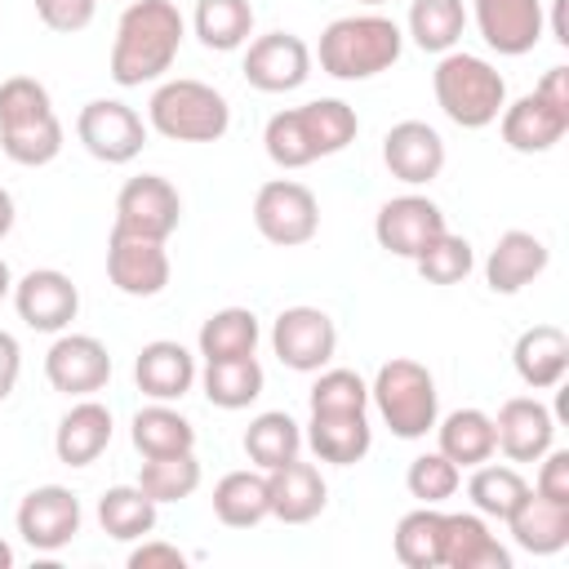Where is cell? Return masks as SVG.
I'll return each mask as SVG.
<instances>
[{
    "mask_svg": "<svg viewBox=\"0 0 569 569\" xmlns=\"http://www.w3.org/2000/svg\"><path fill=\"white\" fill-rule=\"evenodd\" d=\"M182 36H187V22H182L173 0H133L116 22L111 80L120 89H138V84L160 80L178 58Z\"/></svg>",
    "mask_w": 569,
    "mask_h": 569,
    "instance_id": "6da1fadb",
    "label": "cell"
},
{
    "mask_svg": "<svg viewBox=\"0 0 569 569\" xmlns=\"http://www.w3.org/2000/svg\"><path fill=\"white\" fill-rule=\"evenodd\" d=\"M356 111L342 98H316L289 111H276L262 129V147L271 156V164L280 169H307L325 156H338L342 147L356 142Z\"/></svg>",
    "mask_w": 569,
    "mask_h": 569,
    "instance_id": "7a4b0ae2",
    "label": "cell"
},
{
    "mask_svg": "<svg viewBox=\"0 0 569 569\" xmlns=\"http://www.w3.org/2000/svg\"><path fill=\"white\" fill-rule=\"evenodd\" d=\"M405 53V31L387 13H347L320 31V71L333 80H373Z\"/></svg>",
    "mask_w": 569,
    "mask_h": 569,
    "instance_id": "3957f363",
    "label": "cell"
},
{
    "mask_svg": "<svg viewBox=\"0 0 569 569\" xmlns=\"http://www.w3.org/2000/svg\"><path fill=\"white\" fill-rule=\"evenodd\" d=\"M0 151L27 169H40L62 151V120L36 76L0 80Z\"/></svg>",
    "mask_w": 569,
    "mask_h": 569,
    "instance_id": "277c9868",
    "label": "cell"
},
{
    "mask_svg": "<svg viewBox=\"0 0 569 569\" xmlns=\"http://www.w3.org/2000/svg\"><path fill=\"white\" fill-rule=\"evenodd\" d=\"M431 89H436V107L458 129H485L507 107V80L498 76V67H489L476 53H458V49L440 53L431 71Z\"/></svg>",
    "mask_w": 569,
    "mask_h": 569,
    "instance_id": "5b68a950",
    "label": "cell"
},
{
    "mask_svg": "<svg viewBox=\"0 0 569 569\" xmlns=\"http://www.w3.org/2000/svg\"><path fill=\"white\" fill-rule=\"evenodd\" d=\"M369 400L378 405L382 422L391 427V436L400 440H422L436 418H440V391L427 365L409 360V356H391L373 382H369Z\"/></svg>",
    "mask_w": 569,
    "mask_h": 569,
    "instance_id": "8992f818",
    "label": "cell"
},
{
    "mask_svg": "<svg viewBox=\"0 0 569 569\" xmlns=\"http://www.w3.org/2000/svg\"><path fill=\"white\" fill-rule=\"evenodd\" d=\"M147 124L169 142H218L231 129V107L204 80H164L147 102Z\"/></svg>",
    "mask_w": 569,
    "mask_h": 569,
    "instance_id": "52a82bcc",
    "label": "cell"
},
{
    "mask_svg": "<svg viewBox=\"0 0 569 569\" xmlns=\"http://www.w3.org/2000/svg\"><path fill=\"white\" fill-rule=\"evenodd\" d=\"M502 142L520 156H542L569 133V67H551L533 93L516 98L498 116Z\"/></svg>",
    "mask_w": 569,
    "mask_h": 569,
    "instance_id": "ba28073f",
    "label": "cell"
},
{
    "mask_svg": "<svg viewBox=\"0 0 569 569\" xmlns=\"http://www.w3.org/2000/svg\"><path fill=\"white\" fill-rule=\"evenodd\" d=\"M253 227L262 240L280 249H298L320 231V204L316 191L293 178H271L253 196Z\"/></svg>",
    "mask_w": 569,
    "mask_h": 569,
    "instance_id": "9c48e42d",
    "label": "cell"
},
{
    "mask_svg": "<svg viewBox=\"0 0 569 569\" xmlns=\"http://www.w3.org/2000/svg\"><path fill=\"white\" fill-rule=\"evenodd\" d=\"M76 138H80V147L93 160H102V164H129L147 147V124H142V116L129 102H120V98H93L76 116Z\"/></svg>",
    "mask_w": 569,
    "mask_h": 569,
    "instance_id": "30bf717a",
    "label": "cell"
},
{
    "mask_svg": "<svg viewBox=\"0 0 569 569\" xmlns=\"http://www.w3.org/2000/svg\"><path fill=\"white\" fill-rule=\"evenodd\" d=\"M271 351L293 373H320L338 351V325L320 307H284L271 325Z\"/></svg>",
    "mask_w": 569,
    "mask_h": 569,
    "instance_id": "8fae6325",
    "label": "cell"
},
{
    "mask_svg": "<svg viewBox=\"0 0 569 569\" xmlns=\"http://www.w3.org/2000/svg\"><path fill=\"white\" fill-rule=\"evenodd\" d=\"M13 520H18V533H22V542L31 551L53 556V551H62L80 533L84 511H80V498L67 485H36L18 502V516Z\"/></svg>",
    "mask_w": 569,
    "mask_h": 569,
    "instance_id": "7c38bea8",
    "label": "cell"
},
{
    "mask_svg": "<svg viewBox=\"0 0 569 569\" xmlns=\"http://www.w3.org/2000/svg\"><path fill=\"white\" fill-rule=\"evenodd\" d=\"M182 222V196L169 178L160 173H138L120 187L116 196V222L120 231H138V236H151V240H169Z\"/></svg>",
    "mask_w": 569,
    "mask_h": 569,
    "instance_id": "4fadbf2b",
    "label": "cell"
},
{
    "mask_svg": "<svg viewBox=\"0 0 569 569\" xmlns=\"http://www.w3.org/2000/svg\"><path fill=\"white\" fill-rule=\"evenodd\" d=\"M107 276L129 298H156V293H164V284H169L164 240H151V236H138V231L111 227V236H107Z\"/></svg>",
    "mask_w": 569,
    "mask_h": 569,
    "instance_id": "5bb4252c",
    "label": "cell"
},
{
    "mask_svg": "<svg viewBox=\"0 0 569 569\" xmlns=\"http://www.w3.org/2000/svg\"><path fill=\"white\" fill-rule=\"evenodd\" d=\"M13 311L36 333H62L80 311V289L58 267H36L13 280Z\"/></svg>",
    "mask_w": 569,
    "mask_h": 569,
    "instance_id": "9a60e30c",
    "label": "cell"
},
{
    "mask_svg": "<svg viewBox=\"0 0 569 569\" xmlns=\"http://www.w3.org/2000/svg\"><path fill=\"white\" fill-rule=\"evenodd\" d=\"M44 378L62 396H93L111 378V351L93 333H58L53 347L44 351Z\"/></svg>",
    "mask_w": 569,
    "mask_h": 569,
    "instance_id": "2e32d148",
    "label": "cell"
},
{
    "mask_svg": "<svg viewBox=\"0 0 569 569\" xmlns=\"http://www.w3.org/2000/svg\"><path fill=\"white\" fill-rule=\"evenodd\" d=\"M311 76V49L293 31H267L249 40L244 53V80L258 93H289Z\"/></svg>",
    "mask_w": 569,
    "mask_h": 569,
    "instance_id": "e0dca14e",
    "label": "cell"
},
{
    "mask_svg": "<svg viewBox=\"0 0 569 569\" xmlns=\"http://www.w3.org/2000/svg\"><path fill=\"white\" fill-rule=\"evenodd\" d=\"M440 231H445L440 204L427 200V196H413V191L387 200V204L378 209V218H373V240H378L387 253L409 258V262H413Z\"/></svg>",
    "mask_w": 569,
    "mask_h": 569,
    "instance_id": "ac0fdd59",
    "label": "cell"
},
{
    "mask_svg": "<svg viewBox=\"0 0 569 569\" xmlns=\"http://www.w3.org/2000/svg\"><path fill=\"white\" fill-rule=\"evenodd\" d=\"M476 27L485 36L489 49H498L502 58H520L542 40V0H471Z\"/></svg>",
    "mask_w": 569,
    "mask_h": 569,
    "instance_id": "d6986e66",
    "label": "cell"
},
{
    "mask_svg": "<svg viewBox=\"0 0 569 569\" xmlns=\"http://www.w3.org/2000/svg\"><path fill=\"white\" fill-rule=\"evenodd\" d=\"M382 164L391 169V178L422 187L445 169V138L427 120H400L382 138Z\"/></svg>",
    "mask_w": 569,
    "mask_h": 569,
    "instance_id": "ffe728a7",
    "label": "cell"
},
{
    "mask_svg": "<svg viewBox=\"0 0 569 569\" xmlns=\"http://www.w3.org/2000/svg\"><path fill=\"white\" fill-rule=\"evenodd\" d=\"M440 565L445 569H511V551L489 533L480 511H445Z\"/></svg>",
    "mask_w": 569,
    "mask_h": 569,
    "instance_id": "44dd1931",
    "label": "cell"
},
{
    "mask_svg": "<svg viewBox=\"0 0 569 569\" xmlns=\"http://www.w3.org/2000/svg\"><path fill=\"white\" fill-rule=\"evenodd\" d=\"M493 436L511 462H538L556 440V418L542 400L511 396V400H502V409L493 418Z\"/></svg>",
    "mask_w": 569,
    "mask_h": 569,
    "instance_id": "7402d4cb",
    "label": "cell"
},
{
    "mask_svg": "<svg viewBox=\"0 0 569 569\" xmlns=\"http://www.w3.org/2000/svg\"><path fill=\"white\" fill-rule=\"evenodd\" d=\"M267 498H271V516L284 525H311L325 502H329V485L320 476L316 462L289 458L280 467L267 471Z\"/></svg>",
    "mask_w": 569,
    "mask_h": 569,
    "instance_id": "603a6c76",
    "label": "cell"
},
{
    "mask_svg": "<svg viewBox=\"0 0 569 569\" xmlns=\"http://www.w3.org/2000/svg\"><path fill=\"white\" fill-rule=\"evenodd\" d=\"M133 382L147 400H182L196 387V356L173 338H156L138 351Z\"/></svg>",
    "mask_w": 569,
    "mask_h": 569,
    "instance_id": "cb8c5ba5",
    "label": "cell"
},
{
    "mask_svg": "<svg viewBox=\"0 0 569 569\" xmlns=\"http://www.w3.org/2000/svg\"><path fill=\"white\" fill-rule=\"evenodd\" d=\"M511 365L520 373L525 387L533 391H551L565 382L569 373V333L560 325H533L516 338L511 347Z\"/></svg>",
    "mask_w": 569,
    "mask_h": 569,
    "instance_id": "d4e9b609",
    "label": "cell"
},
{
    "mask_svg": "<svg viewBox=\"0 0 569 569\" xmlns=\"http://www.w3.org/2000/svg\"><path fill=\"white\" fill-rule=\"evenodd\" d=\"M507 533L529 556H556L569 542V502H556V498H542L538 489H529L520 498V507L507 516Z\"/></svg>",
    "mask_w": 569,
    "mask_h": 569,
    "instance_id": "484cf974",
    "label": "cell"
},
{
    "mask_svg": "<svg viewBox=\"0 0 569 569\" xmlns=\"http://www.w3.org/2000/svg\"><path fill=\"white\" fill-rule=\"evenodd\" d=\"M547 262H551V249L533 231H502L498 244L489 249L485 280L493 293H520L547 271Z\"/></svg>",
    "mask_w": 569,
    "mask_h": 569,
    "instance_id": "4316f807",
    "label": "cell"
},
{
    "mask_svg": "<svg viewBox=\"0 0 569 569\" xmlns=\"http://www.w3.org/2000/svg\"><path fill=\"white\" fill-rule=\"evenodd\" d=\"M111 445V409L107 405H98V400H89V396H80L67 413H62V422H58V431H53V453H58V462H67V467H89V462H98V453Z\"/></svg>",
    "mask_w": 569,
    "mask_h": 569,
    "instance_id": "83f0119b",
    "label": "cell"
},
{
    "mask_svg": "<svg viewBox=\"0 0 569 569\" xmlns=\"http://www.w3.org/2000/svg\"><path fill=\"white\" fill-rule=\"evenodd\" d=\"M311 453L320 462H333V467H351L369 453L373 445V427H369V409L365 413H311L307 422V436Z\"/></svg>",
    "mask_w": 569,
    "mask_h": 569,
    "instance_id": "f1b7e54d",
    "label": "cell"
},
{
    "mask_svg": "<svg viewBox=\"0 0 569 569\" xmlns=\"http://www.w3.org/2000/svg\"><path fill=\"white\" fill-rule=\"evenodd\" d=\"M436 440L440 453L458 467H480L498 453V436H493V418L485 409H453L449 418H436Z\"/></svg>",
    "mask_w": 569,
    "mask_h": 569,
    "instance_id": "f546056e",
    "label": "cell"
},
{
    "mask_svg": "<svg viewBox=\"0 0 569 569\" xmlns=\"http://www.w3.org/2000/svg\"><path fill=\"white\" fill-rule=\"evenodd\" d=\"M213 516L227 529H253L271 516L267 498V471H227L213 485Z\"/></svg>",
    "mask_w": 569,
    "mask_h": 569,
    "instance_id": "4dcf8cb0",
    "label": "cell"
},
{
    "mask_svg": "<svg viewBox=\"0 0 569 569\" xmlns=\"http://www.w3.org/2000/svg\"><path fill=\"white\" fill-rule=\"evenodd\" d=\"M129 436H133V449L142 458H164V453L196 449V427L178 409H169V400H151L147 409H138L133 422H129Z\"/></svg>",
    "mask_w": 569,
    "mask_h": 569,
    "instance_id": "1f68e13d",
    "label": "cell"
},
{
    "mask_svg": "<svg viewBox=\"0 0 569 569\" xmlns=\"http://www.w3.org/2000/svg\"><path fill=\"white\" fill-rule=\"evenodd\" d=\"M160 520V502H151L138 485H111L102 498H98V525L107 538L116 542H138L156 529Z\"/></svg>",
    "mask_w": 569,
    "mask_h": 569,
    "instance_id": "d6a6232c",
    "label": "cell"
},
{
    "mask_svg": "<svg viewBox=\"0 0 569 569\" xmlns=\"http://www.w3.org/2000/svg\"><path fill=\"white\" fill-rule=\"evenodd\" d=\"M258 338H262V329L249 307H222L200 325L196 347L204 360H236V356H253Z\"/></svg>",
    "mask_w": 569,
    "mask_h": 569,
    "instance_id": "836d02e7",
    "label": "cell"
},
{
    "mask_svg": "<svg viewBox=\"0 0 569 569\" xmlns=\"http://www.w3.org/2000/svg\"><path fill=\"white\" fill-rule=\"evenodd\" d=\"M262 365L253 356H236V360H204L200 387L204 400L218 409H249L262 396Z\"/></svg>",
    "mask_w": 569,
    "mask_h": 569,
    "instance_id": "e575fe53",
    "label": "cell"
},
{
    "mask_svg": "<svg viewBox=\"0 0 569 569\" xmlns=\"http://www.w3.org/2000/svg\"><path fill=\"white\" fill-rule=\"evenodd\" d=\"M298 449H302V427L284 409H267L244 427V453L258 471H271L289 458H298Z\"/></svg>",
    "mask_w": 569,
    "mask_h": 569,
    "instance_id": "d590c367",
    "label": "cell"
},
{
    "mask_svg": "<svg viewBox=\"0 0 569 569\" xmlns=\"http://www.w3.org/2000/svg\"><path fill=\"white\" fill-rule=\"evenodd\" d=\"M191 27L204 49L231 53L253 36V4L249 0H196Z\"/></svg>",
    "mask_w": 569,
    "mask_h": 569,
    "instance_id": "8d00e7d4",
    "label": "cell"
},
{
    "mask_svg": "<svg viewBox=\"0 0 569 569\" xmlns=\"http://www.w3.org/2000/svg\"><path fill=\"white\" fill-rule=\"evenodd\" d=\"M467 4L462 0H413L409 4V40L422 53H449L462 40Z\"/></svg>",
    "mask_w": 569,
    "mask_h": 569,
    "instance_id": "74e56055",
    "label": "cell"
},
{
    "mask_svg": "<svg viewBox=\"0 0 569 569\" xmlns=\"http://www.w3.org/2000/svg\"><path fill=\"white\" fill-rule=\"evenodd\" d=\"M138 489L151 498V502H182L200 489V462H196V449L187 453H164V458H147L142 471H138Z\"/></svg>",
    "mask_w": 569,
    "mask_h": 569,
    "instance_id": "f35d334b",
    "label": "cell"
},
{
    "mask_svg": "<svg viewBox=\"0 0 569 569\" xmlns=\"http://www.w3.org/2000/svg\"><path fill=\"white\" fill-rule=\"evenodd\" d=\"M525 493H529L525 476H520L516 467H498V462H480L476 476L467 480L471 507H476L480 516H489V520H507V516L520 507Z\"/></svg>",
    "mask_w": 569,
    "mask_h": 569,
    "instance_id": "ab89813d",
    "label": "cell"
},
{
    "mask_svg": "<svg viewBox=\"0 0 569 569\" xmlns=\"http://www.w3.org/2000/svg\"><path fill=\"white\" fill-rule=\"evenodd\" d=\"M440 520L445 511L436 507H418V511H405L400 525H396V560L405 569H436L440 565Z\"/></svg>",
    "mask_w": 569,
    "mask_h": 569,
    "instance_id": "60d3db41",
    "label": "cell"
},
{
    "mask_svg": "<svg viewBox=\"0 0 569 569\" xmlns=\"http://www.w3.org/2000/svg\"><path fill=\"white\" fill-rule=\"evenodd\" d=\"M413 267H418V276H422L427 284H458V280L471 276L476 253H471V244H467L462 236H453V231L445 227V231L413 258Z\"/></svg>",
    "mask_w": 569,
    "mask_h": 569,
    "instance_id": "b9f144b4",
    "label": "cell"
},
{
    "mask_svg": "<svg viewBox=\"0 0 569 569\" xmlns=\"http://www.w3.org/2000/svg\"><path fill=\"white\" fill-rule=\"evenodd\" d=\"M307 400H311V413H365L369 382L356 369H320Z\"/></svg>",
    "mask_w": 569,
    "mask_h": 569,
    "instance_id": "7bdbcfd3",
    "label": "cell"
},
{
    "mask_svg": "<svg viewBox=\"0 0 569 569\" xmlns=\"http://www.w3.org/2000/svg\"><path fill=\"white\" fill-rule=\"evenodd\" d=\"M458 485H462V467L449 462L440 449L418 453V458L409 462V471H405V489H409L418 502H427V507H440L445 498H453Z\"/></svg>",
    "mask_w": 569,
    "mask_h": 569,
    "instance_id": "ee69618b",
    "label": "cell"
},
{
    "mask_svg": "<svg viewBox=\"0 0 569 569\" xmlns=\"http://www.w3.org/2000/svg\"><path fill=\"white\" fill-rule=\"evenodd\" d=\"M93 13H98V0H36V18L58 36L84 31L93 22Z\"/></svg>",
    "mask_w": 569,
    "mask_h": 569,
    "instance_id": "f6af8a7d",
    "label": "cell"
},
{
    "mask_svg": "<svg viewBox=\"0 0 569 569\" xmlns=\"http://www.w3.org/2000/svg\"><path fill=\"white\" fill-rule=\"evenodd\" d=\"M538 493L542 498H556V502H569V449H547L538 458Z\"/></svg>",
    "mask_w": 569,
    "mask_h": 569,
    "instance_id": "bcb514c9",
    "label": "cell"
},
{
    "mask_svg": "<svg viewBox=\"0 0 569 569\" xmlns=\"http://www.w3.org/2000/svg\"><path fill=\"white\" fill-rule=\"evenodd\" d=\"M151 565H169V569H182L187 556L173 547V542H142L129 551V569H151Z\"/></svg>",
    "mask_w": 569,
    "mask_h": 569,
    "instance_id": "7dc6e473",
    "label": "cell"
},
{
    "mask_svg": "<svg viewBox=\"0 0 569 569\" xmlns=\"http://www.w3.org/2000/svg\"><path fill=\"white\" fill-rule=\"evenodd\" d=\"M18 373H22V347H18V338L9 329H0V400L13 396Z\"/></svg>",
    "mask_w": 569,
    "mask_h": 569,
    "instance_id": "c3c4849f",
    "label": "cell"
},
{
    "mask_svg": "<svg viewBox=\"0 0 569 569\" xmlns=\"http://www.w3.org/2000/svg\"><path fill=\"white\" fill-rule=\"evenodd\" d=\"M565 4H569V0H551V36H556V44H569V22H565Z\"/></svg>",
    "mask_w": 569,
    "mask_h": 569,
    "instance_id": "681fc988",
    "label": "cell"
},
{
    "mask_svg": "<svg viewBox=\"0 0 569 569\" xmlns=\"http://www.w3.org/2000/svg\"><path fill=\"white\" fill-rule=\"evenodd\" d=\"M13 218H18V209H13V196L0 187V240L13 231Z\"/></svg>",
    "mask_w": 569,
    "mask_h": 569,
    "instance_id": "f907efd6",
    "label": "cell"
},
{
    "mask_svg": "<svg viewBox=\"0 0 569 569\" xmlns=\"http://www.w3.org/2000/svg\"><path fill=\"white\" fill-rule=\"evenodd\" d=\"M13 293V271H9V262L0 258V298H9Z\"/></svg>",
    "mask_w": 569,
    "mask_h": 569,
    "instance_id": "816d5d0a",
    "label": "cell"
},
{
    "mask_svg": "<svg viewBox=\"0 0 569 569\" xmlns=\"http://www.w3.org/2000/svg\"><path fill=\"white\" fill-rule=\"evenodd\" d=\"M0 569H13V547L0 538Z\"/></svg>",
    "mask_w": 569,
    "mask_h": 569,
    "instance_id": "f5cc1de1",
    "label": "cell"
},
{
    "mask_svg": "<svg viewBox=\"0 0 569 569\" xmlns=\"http://www.w3.org/2000/svg\"><path fill=\"white\" fill-rule=\"evenodd\" d=\"M360 4H387V0H360Z\"/></svg>",
    "mask_w": 569,
    "mask_h": 569,
    "instance_id": "db71d44e",
    "label": "cell"
}]
</instances>
